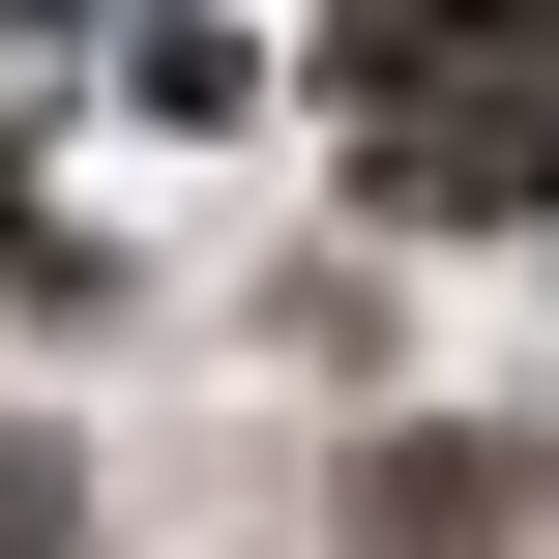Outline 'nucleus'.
Wrapping results in <instances>:
<instances>
[{"instance_id": "1", "label": "nucleus", "mask_w": 559, "mask_h": 559, "mask_svg": "<svg viewBox=\"0 0 559 559\" xmlns=\"http://www.w3.org/2000/svg\"><path fill=\"white\" fill-rule=\"evenodd\" d=\"M354 88H383V177H413V206H501L559 147V0H383Z\"/></svg>"}]
</instances>
